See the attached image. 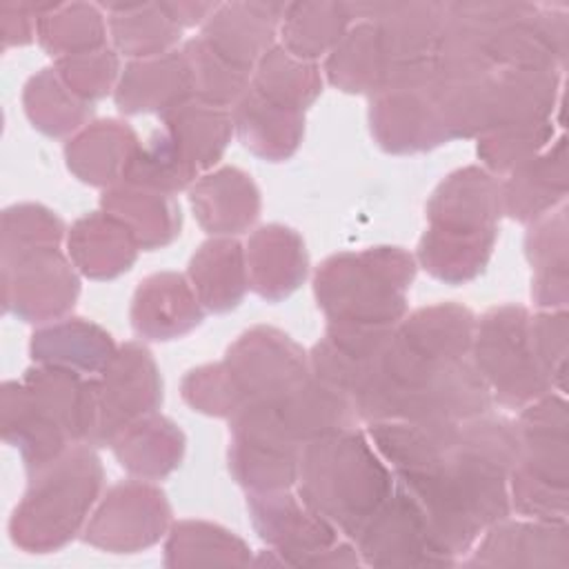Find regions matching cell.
Here are the masks:
<instances>
[{
	"instance_id": "cell-9",
	"label": "cell",
	"mask_w": 569,
	"mask_h": 569,
	"mask_svg": "<svg viewBox=\"0 0 569 569\" xmlns=\"http://www.w3.org/2000/svg\"><path fill=\"white\" fill-rule=\"evenodd\" d=\"M162 405V378L151 351L140 342H124L96 380V429L91 447H111L133 422Z\"/></svg>"
},
{
	"instance_id": "cell-48",
	"label": "cell",
	"mask_w": 569,
	"mask_h": 569,
	"mask_svg": "<svg viewBox=\"0 0 569 569\" xmlns=\"http://www.w3.org/2000/svg\"><path fill=\"white\" fill-rule=\"evenodd\" d=\"M64 238V222L60 216L42 204L24 202L4 209L0 253L2 258H13L20 253L60 247Z\"/></svg>"
},
{
	"instance_id": "cell-42",
	"label": "cell",
	"mask_w": 569,
	"mask_h": 569,
	"mask_svg": "<svg viewBox=\"0 0 569 569\" xmlns=\"http://www.w3.org/2000/svg\"><path fill=\"white\" fill-rule=\"evenodd\" d=\"M251 551L233 531L204 520L171 525L164 542L167 567L193 565H249Z\"/></svg>"
},
{
	"instance_id": "cell-28",
	"label": "cell",
	"mask_w": 569,
	"mask_h": 569,
	"mask_svg": "<svg viewBox=\"0 0 569 569\" xmlns=\"http://www.w3.org/2000/svg\"><path fill=\"white\" fill-rule=\"evenodd\" d=\"M118 351L109 331L84 318H60L33 331L29 353L36 365L78 373H100Z\"/></svg>"
},
{
	"instance_id": "cell-17",
	"label": "cell",
	"mask_w": 569,
	"mask_h": 569,
	"mask_svg": "<svg viewBox=\"0 0 569 569\" xmlns=\"http://www.w3.org/2000/svg\"><path fill=\"white\" fill-rule=\"evenodd\" d=\"M287 2H229L202 24L200 38L229 64L253 73L262 56L276 47Z\"/></svg>"
},
{
	"instance_id": "cell-41",
	"label": "cell",
	"mask_w": 569,
	"mask_h": 569,
	"mask_svg": "<svg viewBox=\"0 0 569 569\" xmlns=\"http://www.w3.org/2000/svg\"><path fill=\"white\" fill-rule=\"evenodd\" d=\"M107 29L109 24L96 4L49 2L38 16L36 38L49 56L60 60L107 49Z\"/></svg>"
},
{
	"instance_id": "cell-16",
	"label": "cell",
	"mask_w": 569,
	"mask_h": 569,
	"mask_svg": "<svg viewBox=\"0 0 569 569\" xmlns=\"http://www.w3.org/2000/svg\"><path fill=\"white\" fill-rule=\"evenodd\" d=\"M429 87L387 89L371 98L369 124L380 149L387 153H416L451 142Z\"/></svg>"
},
{
	"instance_id": "cell-24",
	"label": "cell",
	"mask_w": 569,
	"mask_h": 569,
	"mask_svg": "<svg viewBox=\"0 0 569 569\" xmlns=\"http://www.w3.org/2000/svg\"><path fill=\"white\" fill-rule=\"evenodd\" d=\"M567 196V140L560 136L542 153L516 167L500 182L502 216L536 222Z\"/></svg>"
},
{
	"instance_id": "cell-29",
	"label": "cell",
	"mask_w": 569,
	"mask_h": 569,
	"mask_svg": "<svg viewBox=\"0 0 569 569\" xmlns=\"http://www.w3.org/2000/svg\"><path fill=\"white\" fill-rule=\"evenodd\" d=\"M231 118L233 131L242 147L269 162H282L291 158L305 136L302 111L262 98L251 89V84L231 109Z\"/></svg>"
},
{
	"instance_id": "cell-33",
	"label": "cell",
	"mask_w": 569,
	"mask_h": 569,
	"mask_svg": "<svg viewBox=\"0 0 569 569\" xmlns=\"http://www.w3.org/2000/svg\"><path fill=\"white\" fill-rule=\"evenodd\" d=\"M189 282L207 311L227 313L236 309L249 289L244 247L233 238L202 242L191 256Z\"/></svg>"
},
{
	"instance_id": "cell-19",
	"label": "cell",
	"mask_w": 569,
	"mask_h": 569,
	"mask_svg": "<svg viewBox=\"0 0 569 569\" xmlns=\"http://www.w3.org/2000/svg\"><path fill=\"white\" fill-rule=\"evenodd\" d=\"M353 11L376 24L391 67L436 58L445 2H356Z\"/></svg>"
},
{
	"instance_id": "cell-12",
	"label": "cell",
	"mask_w": 569,
	"mask_h": 569,
	"mask_svg": "<svg viewBox=\"0 0 569 569\" xmlns=\"http://www.w3.org/2000/svg\"><path fill=\"white\" fill-rule=\"evenodd\" d=\"M167 496L149 480L113 485L84 527V542L109 553H136L156 545L169 529Z\"/></svg>"
},
{
	"instance_id": "cell-34",
	"label": "cell",
	"mask_w": 569,
	"mask_h": 569,
	"mask_svg": "<svg viewBox=\"0 0 569 569\" xmlns=\"http://www.w3.org/2000/svg\"><path fill=\"white\" fill-rule=\"evenodd\" d=\"M476 320L471 309L458 302H438L405 316L396 331L420 356L433 362H456L469 358Z\"/></svg>"
},
{
	"instance_id": "cell-51",
	"label": "cell",
	"mask_w": 569,
	"mask_h": 569,
	"mask_svg": "<svg viewBox=\"0 0 569 569\" xmlns=\"http://www.w3.org/2000/svg\"><path fill=\"white\" fill-rule=\"evenodd\" d=\"M529 333L536 358L553 391L565 393L567 380V309H542L529 318Z\"/></svg>"
},
{
	"instance_id": "cell-35",
	"label": "cell",
	"mask_w": 569,
	"mask_h": 569,
	"mask_svg": "<svg viewBox=\"0 0 569 569\" xmlns=\"http://www.w3.org/2000/svg\"><path fill=\"white\" fill-rule=\"evenodd\" d=\"M100 207L122 220L144 251L167 247L180 236L182 216L173 196L118 182L102 193Z\"/></svg>"
},
{
	"instance_id": "cell-3",
	"label": "cell",
	"mask_w": 569,
	"mask_h": 569,
	"mask_svg": "<svg viewBox=\"0 0 569 569\" xmlns=\"http://www.w3.org/2000/svg\"><path fill=\"white\" fill-rule=\"evenodd\" d=\"M393 485V471L365 429L349 427L302 447L298 496L351 542L389 498Z\"/></svg>"
},
{
	"instance_id": "cell-46",
	"label": "cell",
	"mask_w": 569,
	"mask_h": 569,
	"mask_svg": "<svg viewBox=\"0 0 569 569\" xmlns=\"http://www.w3.org/2000/svg\"><path fill=\"white\" fill-rule=\"evenodd\" d=\"M182 53L191 71L193 100L218 109H233L247 93L251 76L222 60L200 36L187 40Z\"/></svg>"
},
{
	"instance_id": "cell-25",
	"label": "cell",
	"mask_w": 569,
	"mask_h": 569,
	"mask_svg": "<svg viewBox=\"0 0 569 569\" xmlns=\"http://www.w3.org/2000/svg\"><path fill=\"white\" fill-rule=\"evenodd\" d=\"M33 400L49 413L76 445H89L96 429V380L84 373L36 365L20 378Z\"/></svg>"
},
{
	"instance_id": "cell-36",
	"label": "cell",
	"mask_w": 569,
	"mask_h": 569,
	"mask_svg": "<svg viewBox=\"0 0 569 569\" xmlns=\"http://www.w3.org/2000/svg\"><path fill=\"white\" fill-rule=\"evenodd\" d=\"M122 469L140 480H160L180 467L184 433L158 413H151L124 429L111 445Z\"/></svg>"
},
{
	"instance_id": "cell-5",
	"label": "cell",
	"mask_w": 569,
	"mask_h": 569,
	"mask_svg": "<svg viewBox=\"0 0 569 569\" xmlns=\"http://www.w3.org/2000/svg\"><path fill=\"white\" fill-rule=\"evenodd\" d=\"M91 445H76L62 458L29 476L13 509L9 536L29 553H49L69 545L84 527L102 489L104 471Z\"/></svg>"
},
{
	"instance_id": "cell-52",
	"label": "cell",
	"mask_w": 569,
	"mask_h": 569,
	"mask_svg": "<svg viewBox=\"0 0 569 569\" xmlns=\"http://www.w3.org/2000/svg\"><path fill=\"white\" fill-rule=\"evenodd\" d=\"M42 11L40 2H4L0 7V27H2V47H22L29 44L36 36L38 16Z\"/></svg>"
},
{
	"instance_id": "cell-8",
	"label": "cell",
	"mask_w": 569,
	"mask_h": 569,
	"mask_svg": "<svg viewBox=\"0 0 569 569\" xmlns=\"http://www.w3.org/2000/svg\"><path fill=\"white\" fill-rule=\"evenodd\" d=\"M300 456L302 445L269 405H247L229 418V471L249 493L291 489Z\"/></svg>"
},
{
	"instance_id": "cell-22",
	"label": "cell",
	"mask_w": 569,
	"mask_h": 569,
	"mask_svg": "<svg viewBox=\"0 0 569 569\" xmlns=\"http://www.w3.org/2000/svg\"><path fill=\"white\" fill-rule=\"evenodd\" d=\"M189 202L200 227L218 238L244 233L260 216V191L251 176L222 167L189 187Z\"/></svg>"
},
{
	"instance_id": "cell-27",
	"label": "cell",
	"mask_w": 569,
	"mask_h": 569,
	"mask_svg": "<svg viewBox=\"0 0 569 569\" xmlns=\"http://www.w3.org/2000/svg\"><path fill=\"white\" fill-rule=\"evenodd\" d=\"M140 140L127 122L98 120L78 131L64 147L69 171L84 184L113 187L138 151Z\"/></svg>"
},
{
	"instance_id": "cell-10",
	"label": "cell",
	"mask_w": 569,
	"mask_h": 569,
	"mask_svg": "<svg viewBox=\"0 0 569 569\" xmlns=\"http://www.w3.org/2000/svg\"><path fill=\"white\" fill-rule=\"evenodd\" d=\"M231 382L247 405H271L311 376L309 353L276 327L244 331L224 356Z\"/></svg>"
},
{
	"instance_id": "cell-30",
	"label": "cell",
	"mask_w": 569,
	"mask_h": 569,
	"mask_svg": "<svg viewBox=\"0 0 569 569\" xmlns=\"http://www.w3.org/2000/svg\"><path fill=\"white\" fill-rule=\"evenodd\" d=\"M284 429L305 447L307 442L358 427V416L353 402L336 391L333 387L320 382L313 373L300 382L284 398L269 405Z\"/></svg>"
},
{
	"instance_id": "cell-37",
	"label": "cell",
	"mask_w": 569,
	"mask_h": 569,
	"mask_svg": "<svg viewBox=\"0 0 569 569\" xmlns=\"http://www.w3.org/2000/svg\"><path fill=\"white\" fill-rule=\"evenodd\" d=\"M356 22L351 2H287L280 47L305 62L329 56Z\"/></svg>"
},
{
	"instance_id": "cell-21",
	"label": "cell",
	"mask_w": 569,
	"mask_h": 569,
	"mask_svg": "<svg viewBox=\"0 0 569 569\" xmlns=\"http://www.w3.org/2000/svg\"><path fill=\"white\" fill-rule=\"evenodd\" d=\"M189 100H193V84L182 49L127 62L116 84V104L122 113L164 116Z\"/></svg>"
},
{
	"instance_id": "cell-6",
	"label": "cell",
	"mask_w": 569,
	"mask_h": 569,
	"mask_svg": "<svg viewBox=\"0 0 569 569\" xmlns=\"http://www.w3.org/2000/svg\"><path fill=\"white\" fill-rule=\"evenodd\" d=\"M529 318L525 307L502 305L476 320L469 360L491 400L509 409H520L551 391L531 345Z\"/></svg>"
},
{
	"instance_id": "cell-45",
	"label": "cell",
	"mask_w": 569,
	"mask_h": 569,
	"mask_svg": "<svg viewBox=\"0 0 569 569\" xmlns=\"http://www.w3.org/2000/svg\"><path fill=\"white\" fill-rule=\"evenodd\" d=\"M198 173L200 171L180 153L169 133L160 127L153 131L147 144L138 147L122 176V182L173 196L189 189L200 178Z\"/></svg>"
},
{
	"instance_id": "cell-4",
	"label": "cell",
	"mask_w": 569,
	"mask_h": 569,
	"mask_svg": "<svg viewBox=\"0 0 569 569\" xmlns=\"http://www.w3.org/2000/svg\"><path fill=\"white\" fill-rule=\"evenodd\" d=\"M416 258L402 247H369L329 256L313 276L327 325L396 327L407 316Z\"/></svg>"
},
{
	"instance_id": "cell-11",
	"label": "cell",
	"mask_w": 569,
	"mask_h": 569,
	"mask_svg": "<svg viewBox=\"0 0 569 569\" xmlns=\"http://www.w3.org/2000/svg\"><path fill=\"white\" fill-rule=\"evenodd\" d=\"M78 293V273L60 247L2 258V305L22 322L60 320Z\"/></svg>"
},
{
	"instance_id": "cell-20",
	"label": "cell",
	"mask_w": 569,
	"mask_h": 569,
	"mask_svg": "<svg viewBox=\"0 0 569 569\" xmlns=\"http://www.w3.org/2000/svg\"><path fill=\"white\" fill-rule=\"evenodd\" d=\"M204 320L189 278L162 271L144 278L131 300V327L144 340H173Z\"/></svg>"
},
{
	"instance_id": "cell-23",
	"label": "cell",
	"mask_w": 569,
	"mask_h": 569,
	"mask_svg": "<svg viewBox=\"0 0 569 569\" xmlns=\"http://www.w3.org/2000/svg\"><path fill=\"white\" fill-rule=\"evenodd\" d=\"M249 287L267 302L289 298L307 278L309 258L305 240L284 224L256 229L244 249Z\"/></svg>"
},
{
	"instance_id": "cell-50",
	"label": "cell",
	"mask_w": 569,
	"mask_h": 569,
	"mask_svg": "<svg viewBox=\"0 0 569 569\" xmlns=\"http://www.w3.org/2000/svg\"><path fill=\"white\" fill-rule=\"evenodd\" d=\"M182 398L193 411L218 418H231L242 409L224 362L191 369L182 378Z\"/></svg>"
},
{
	"instance_id": "cell-49",
	"label": "cell",
	"mask_w": 569,
	"mask_h": 569,
	"mask_svg": "<svg viewBox=\"0 0 569 569\" xmlns=\"http://www.w3.org/2000/svg\"><path fill=\"white\" fill-rule=\"evenodd\" d=\"M53 69L60 80L89 104L104 98L120 78V60L113 49L60 58L53 62Z\"/></svg>"
},
{
	"instance_id": "cell-44",
	"label": "cell",
	"mask_w": 569,
	"mask_h": 569,
	"mask_svg": "<svg viewBox=\"0 0 569 569\" xmlns=\"http://www.w3.org/2000/svg\"><path fill=\"white\" fill-rule=\"evenodd\" d=\"M22 104L31 124L51 136L62 138L78 131L93 113V104L80 100L56 73L53 67L29 78Z\"/></svg>"
},
{
	"instance_id": "cell-43",
	"label": "cell",
	"mask_w": 569,
	"mask_h": 569,
	"mask_svg": "<svg viewBox=\"0 0 569 569\" xmlns=\"http://www.w3.org/2000/svg\"><path fill=\"white\" fill-rule=\"evenodd\" d=\"M251 89L276 104L305 113L322 93V76L316 62L298 60L276 44L256 64Z\"/></svg>"
},
{
	"instance_id": "cell-53",
	"label": "cell",
	"mask_w": 569,
	"mask_h": 569,
	"mask_svg": "<svg viewBox=\"0 0 569 569\" xmlns=\"http://www.w3.org/2000/svg\"><path fill=\"white\" fill-rule=\"evenodd\" d=\"M220 2H160V7L164 9V13L180 27H196V24H204L209 20V16L218 9Z\"/></svg>"
},
{
	"instance_id": "cell-1",
	"label": "cell",
	"mask_w": 569,
	"mask_h": 569,
	"mask_svg": "<svg viewBox=\"0 0 569 569\" xmlns=\"http://www.w3.org/2000/svg\"><path fill=\"white\" fill-rule=\"evenodd\" d=\"M516 460L513 420L482 413L460 422L440 462L393 478L422 511L438 549L458 562L487 527L511 516L509 476Z\"/></svg>"
},
{
	"instance_id": "cell-15",
	"label": "cell",
	"mask_w": 569,
	"mask_h": 569,
	"mask_svg": "<svg viewBox=\"0 0 569 569\" xmlns=\"http://www.w3.org/2000/svg\"><path fill=\"white\" fill-rule=\"evenodd\" d=\"M465 565L471 567H569L567 520H511L505 518L482 531L473 553Z\"/></svg>"
},
{
	"instance_id": "cell-26",
	"label": "cell",
	"mask_w": 569,
	"mask_h": 569,
	"mask_svg": "<svg viewBox=\"0 0 569 569\" xmlns=\"http://www.w3.org/2000/svg\"><path fill=\"white\" fill-rule=\"evenodd\" d=\"M133 231L107 211H93L73 222L67 233L71 264L87 278L111 280L129 271L138 258Z\"/></svg>"
},
{
	"instance_id": "cell-32",
	"label": "cell",
	"mask_w": 569,
	"mask_h": 569,
	"mask_svg": "<svg viewBox=\"0 0 569 569\" xmlns=\"http://www.w3.org/2000/svg\"><path fill=\"white\" fill-rule=\"evenodd\" d=\"M391 73V60L371 20L358 18L325 62L327 80L345 93H380Z\"/></svg>"
},
{
	"instance_id": "cell-13",
	"label": "cell",
	"mask_w": 569,
	"mask_h": 569,
	"mask_svg": "<svg viewBox=\"0 0 569 569\" xmlns=\"http://www.w3.org/2000/svg\"><path fill=\"white\" fill-rule=\"evenodd\" d=\"M362 565L369 567H449L431 538L413 498L396 482L389 498L367 520L353 540Z\"/></svg>"
},
{
	"instance_id": "cell-7",
	"label": "cell",
	"mask_w": 569,
	"mask_h": 569,
	"mask_svg": "<svg viewBox=\"0 0 569 569\" xmlns=\"http://www.w3.org/2000/svg\"><path fill=\"white\" fill-rule=\"evenodd\" d=\"M247 511L253 531L269 547L276 565L289 567H356L362 565L356 545L342 538L307 502L282 491L247 496Z\"/></svg>"
},
{
	"instance_id": "cell-47",
	"label": "cell",
	"mask_w": 569,
	"mask_h": 569,
	"mask_svg": "<svg viewBox=\"0 0 569 569\" xmlns=\"http://www.w3.org/2000/svg\"><path fill=\"white\" fill-rule=\"evenodd\" d=\"M553 140V120L513 124L478 138V158L489 173H509L542 153Z\"/></svg>"
},
{
	"instance_id": "cell-31",
	"label": "cell",
	"mask_w": 569,
	"mask_h": 569,
	"mask_svg": "<svg viewBox=\"0 0 569 569\" xmlns=\"http://www.w3.org/2000/svg\"><path fill=\"white\" fill-rule=\"evenodd\" d=\"M558 96L560 71L493 69L489 131L513 124H533L551 120Z\"/></svg>"
},
{
	"instance_id": "cell-2",
	"label": "cell",
	"mask_w": 569,
	"mask_h": 569,
	"mask_svg": "<svg viewBox=\"0 0 569 569\" xmlns=\"http://www.w3.org/2000/svg\"><path fill=\"white\" fill-rule=\"evenodd\" d=\"M502 218L500 180L482 167L449 173L427 202L418 262L447 284L478 278L491 260Z\"/></svg>"
},
{
	"instance_id": "cell-38",
	"label": "cell",
	"mask_w": 569,
	"mask_h": 569,
	"mask_svg": "<svg viewBox=\"0 0 569 569\" xmlns=\"http://www.w3.org/2000/svg\"><path fill=\"white\" fill-rule=\"evenodd\" d=\"M525 251L533 267L531 298L542 309L567 307V207L536 220L525 238Z\"/></svg>"
},
{
	"instance_id": "cell-14",
	"label": "cell",
	"mask_w": 569,
	"mask_h": 569,
	"mask_svg": "<svg viewBox=\"0 0 569 569\" xmlns=\"http://www.w3.org/2000/svg\"><path fill=\"white\" fill-rule=\"evenodd\" d=\"M518 433V460L513 471L569 489V418L565 393L547 391L545 396L520 407L513 420Z\"/></svg>"
},
{
	"instance_id": "cell-40",
	"label": "cell",
	"mask_w": 569,
	"mask_h": 569,
	"mask_svg": "<svg viewBox=\"0 0 569 569\" xmlns=\"http://www.w3.org/2000/svg\"><path fill=\"white\" fill-rule=\"evenodd\" d=\"M109 13V33L116 53L131 60L158 58L173 51L182 29L164 13L160 2L102 4Z\"/></svg>"
},
{
	"instance_id": "cell-39",
	"label": "cell",
	"mask_w": 569,
	"mask_h": 569,
	"mask_svg": "<svg viewBox=\"0 0 569 569\" xmlns=\"http://www.w3.org/2000/svg\"><path fill=\"white\" fill-rule=\"evenodd\" d=\"M160 118L162 129L198 171L211 169L233 136L231 111L198 100H189Z\"/></svg>"
},
{
	"instance_id": "cell-18",
	"label": "cell",
	"mask_w": 569,
	"mask_h": 569,
	"mask_svg": "<svg viewBox=\"0 0 569 569\" xmlns=\"http://www.w3.org/2000/svg\"><path fill=\"white\" fill-rule=\"evenodd\" d=\"M0 429L7 445L20 451L27 476L62 458L76 442L40 409L22 380H7L0 389Z\"/></svg>"
}]
</instances>
